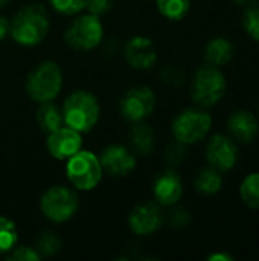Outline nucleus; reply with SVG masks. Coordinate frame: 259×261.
I'll use <instances>...</instances> for the list:
<instances>
[{
    "label": "nucleus",
    "mask_w": 259,
    "mask_h": 261,
    "mask_svg": "<svg viewBox=\"0 0 259 261\" xmlns=\"http://www.w3.org/2000/svg\"><path fill=\"white\" fill-rule=\"evenodd\" d=\"M50 28L49 15L44 6L32 3L23 6L9 23V34L15 43L31 47L40 44Z\"/></svg>",
    "instance_id": "1"
},
{
    "label": "nucleus",
    "mask_w": 259,
    "mask_h": 261,
    "mask_svg": "<svg viewBox=\"0 0 259 261\" xmlns=\"http://www.w3.org/2000/svg\"><path fill=\"white\" fill-rule=\"evenodd\" d=\"M101 116L98 98L87 90H75L70 93L63 106L64 124L79 133L90 132Z\"/></svg>",
    "instance_id": "2"
},
{
    "label": "nucleus",
    "mask_w": 259,
    "mask_h": 261,
    "mask_svg": "<svg viewBox=\"0 0 259 261\" xmlns=\"http://www.w3.org/2000/svg\"><path fill=\"white\" fill-rule=\"evenodd\" d=\"M227 83L224 73L215 66H205L198 69L191 81V96L202 109L217 106L226 95Z\"/></svg>",
    "instance_id": "3"
},
{
    "label": "nucleus",
    "mask_w": 259,
    "mask_h": 261,
    "mask_svg": "<svg viewBox=\"0 0 259 261\" xmlns=\"http://www.w3.org/2000/svg\"><path fill=\"white\" fill-rule=\"evenodd\" d=\"M63 87V72L53 61H43L35 66L26 78V92L37 102L53 101Z\"/></svg>",
    "instance_id": "4"
},
{
    "label": "nucleus",
    "mask_w": 259,
    "mask_h": 261,
    "mask_svg": "<svg viewBox=\"0 0 259 261\" xmlns=\"http://www.w3.org/2000/svg\"><path fill=\"white\" fill-rule=\"evenodd\" d=\"M211 128L212 116L202 107L183 110L176 116L171 125L176 141L183 145H192L203 141L209 135Z\"/></svg>",
    "instance_id": "5"
},
{
    "label": "nucleus",
    "mask_w": 259,
    "mask_h": 261,
    "mask_svg": "<svg viewBox=\"0 0 259 261\" xmlns=\"http://www.w3.org/2000/svg\"><path fill=\"white\" fill-rule=\"evenodd\" d=\"M66 174L76 190L90 191L96 188V185L102 179V167L99 158L92 151L79 150L72 158H69Z\"/></svg>",
    "instance_id": "6"
},
{
    "label": "nucleus",
    "mask_w": 259,
    "mask_h": 261,
    "mask_svg": "<svg viewBox=\"0 0 259 261\" xmlns=\"http://www.w3.org/2000/svg\"><path fill=\"white\" fill-rule=\"evenodd\" d=\"M104 29L98 15L84 14L76 17L66 29L64 40L75 50H92L102 41Z\"/></svg>",
    "instance_id": "7"
},
{
    "label": "nucleus",
    "mask_w": 259,
    "mask_h": 261,
    "mask_svg": "<svg viewBox=\"0 0 259 261\" xmlns=\"http://www.w3.org/2000/svg\"><path fill=\"white\" fill-rule=\"evenodd\" d=\"M79 200L78 194L67 187H52L49 188L40 200L41 213L46 219L55 223L67 222L78 211Z\"/></svg>",
    "instance_id": "8"
},
{
    "label": "nucleus",
    "mask_w": 259,
    "mask_h": 261,
    "mask_svg": "<svg viewBox=\"0 0 259 261\" xmlns=\"http://www.w3.org/2000/svg\"><path fill=\"white\" fill-rule=\"evenodd\" d=\"M156 107V95L150 87H133L121 99V115L130 122H142Z\"/></svg>",
    "instance_id": "9"
},
{
    "label": "nucleus",
    "mask_w": 259,
    "mask_h": 261,
    "mask_svg": "<svg viewBox=\"0 0 259 261\" xmlns=\"http://www.w3.org/2000/svg\"><path fill=\"white\" fill-rule=\"evenodd\" d=\"M206 161L220 173L234 170L238 162L237 141L221 133L214 135L206 145Z\"/></svg>",
    "instance_id": "10"
},
{
    "label": "nucleus",
    "mask_w": 259,
    "mask_h": 261,
    "mask_svg": "<svg viewBox=\"0 0 259 261\" xmlns=\"http://www.w3.org/2000/svg\"><path fill=\"white\" fill-rule=\"evenodd\" d=\"M47 151L58 161H66L78 153L82 147L81 133L70 127H60L58 130L47 135L46 141Z\"/></svg>",
    "instance_id": "11"
},
{
    "label": "nucleus",
    "mask_w": 259,
    "mask_h": 261,
    "mask_svg": "<svg viewBox=\"0 0 259 261\" xmlns=\"http://www.w3.org/2000/svg\"><path fill=\"white\" fill-rule=\"evenodd\" d=\"M102 171L114 177H124L136 168L134 154L124 145H108L99 158Z\"/></svg>",
    "instance_id": "12"
},
{
    "label": "nucleus",
    "mask_w": 259,
    "mask_h": 261,
    "mask_svg": "<svg viewBox=\"0 0 259 261\" xmlns=\"http://www.w3.org/2000/svg\"><path fill=\"white\" fill-rule=\"evenodd\" d=\"M125 60L133 69L147 70L157 63V50L148 37L136 35L130 38L124 47Z\"/></svg>",
    "instance_id": "13"
},
{
    "label": "nucleus",
    "mask_w": 259,
    "mask_h": 261,
    "mask_svg": "<svg viewBox=\"0 0 259 261\" xmlns=\"http://www.w3.org/2000/svg\"><path fill=\"white\" fill-rule=\"evenodd\" d=\"M130 228L137 236H150L159 231L163 225V214L154 203L136 206L130 214Z\"/></svg>",
    "instance_id": "14"
},
{
    "label": "nucleus",
    "mask_w": 259,
    "mask_h": 261,
    "mask_svg": "<svg viewBox=\"0 0 259 261\" xmlns=\"http://www.w3.org/2000/svg\"><path fill=\"white\" fill-rule=\"evenodd\" d=\"M227 128L231 138L240 144H250L259 135V121L256 116L246 109H240L231 113L227 119Z\"/></svg>",
    "instance_id": "15"
},
{
    "label": "nucleus",
    "mask_w": 259,
    "mask_h": 261,
    "mask_svg": "<svg viewBox=\"0 0 259 261\" xmlns=\"http://www.w3.org/2000/svg\"><path fill=\"white\" fill-rule=\"evenodd\" d=\"M153 193L157 203L163 206L176 205L183 196V184L180 176L172 170L163 171L156 177L153 185Z\"/></svg>",
    "instance_id": "16"
},
{
    "label": "nucleus",
    "mask_w": 259,
    "mask_h": 261,
    "mask_svg": "<svg viewBox=\"0 0 259 261\" xmlns=\"http://www.w3.org/2000/svg\"><path fill=\"white\" fill-rule=\"evenodd\" d=\"M234 44L229 38L224 37H215L209 40V43L205 47V60L209 66H224L227 64L234 57Z\"/></svg>",
    "instance_id": "17"
},
{
    "label": "nucleus",
    "mask_w": 259,
    "mask_h": 261,
    "mask_svg": "<svg viewBox=\"0 0 259 261\" xmlns=\"http://www.w3.org/2000/svg\"><path fill=\"white\" fill-rule=\"evenodd\" d=\"M37 122H38L40 128L49 135V133L58 130L60 127H63V124H64L63 112L52 101L41 102V106L37 110Z\"/></svg>",
    "instance_id": "18"
},
{
    "label": "nucleus",
    "mask_w": 259,
    "mask_h": 261,
    "mask_svg": "<svg viewBox=\"0 0 259 261\" xmlns=\"http://www.w3.org/2000/svg\"><path fill=\"white\" fill-rule=\"evenodd\" d=\"M130 142L139 154H150L156 147V135L150 125L136 122L130 132Z\"/></svg>",
    "instance_id": "19"
},
{
    "label": "nucleus",
    "mask_w": 259,
    "mask_h": 261,
    "mask_svg": "<svg viewBox=\"0 0 259 261\" xmlns=\"http://www.w3.org/2000/svg\"><path fill=\"white\" fill-rule=\"evenodd\" d=\"M223 187V176L218 170L209 167L198 173L195 179V190L205 196H214L220 193Z\"/></svg>",
    "instance_id": "20"
},
{
    "label": "nucleus",
    "mask_w": 259,
    "mask_h": 261,
    "mask_svg": "<svg viewBox=\"0 0 259 261\" xmlns=\"http://www.w3.org/2000/svg\"><path fill=\"white\" fill-rule=\"evenodd\" d=\"M159 12L172 21L185 18L191 9V0H156Z\"/></svg>",
    "instance_id": "21"
},
{
    "label": "nucleus",
    "mask_w": 259,
    "mask_h": 261,
    "mask_svg": "<svg viewBox=\"0 0 259 261\" xmlns=\"http://www.w3.org/2000/svg\"><path fill=\"white\" fill-rule=\"evenodd\" d=\"M241 200L252 210H259V171L247 174L240 185Z\"/></svg>",
    "instance_id": "22"
},
{
    "label": "nucleus",
    "mask_w": 259,
    "mask_h": 261,
    "mask_svg": "<svg viewBox=\"0 0 259 261\" xmlns=\"http://www.w3.org/2000/svg\"><path fill=\"white\" fill-rule=\"evenodd\" d=\"M17 228L8 217H0V254H8L17 245Z\"/></svg>",
    "instance_id": "23"
},
{
    "label": "nucleus",
    "mask_w": 259,
    "mask_h": 261,
    "mask_svg": "<svg viewBox=\"0 0 259 261\" xmlns=\"http://www.w3.org/2000/svg\"><path fill=\"white\" fill-rule=\"evenodd\" d=\"M61 248V240L53 232H43L35 242V249L40 257H53Z\"/></svg>",
    "instance_id": "24"
},
{
    "label": "nucleus",
    "mask_w": 259,
    "mask_h": 261,
    "mask_svg": "<svg viewBox=\"0 0 259 261\" xmlns=\"http://www.w3.org/2000/svg\"><path fill=\"white\" fill-rule=\"evenodd\" d=\"M243 26H244L246 34L252 40L259 41V3L256 2L249 3L247 9L244 11Z\"/></svg>",
    "instance_id": "25"
},
{
    "label": "nucleus",
    "mask_w": 259,
    "mask_h": 261,
    "mask_svg": "<svg viewBox=\"0 0 259 261\" xmlns=\"http://www.w3.org/2000/svg\"><path fill=\"white\" fill-rule=\"evenodd\" d=\"M52 8L64 15H75L84 9L85 0H49Z\"/></svg>",
    "instance_id": "26"
},
{
    "label": "nucleus",
    "mask_w": 259,
    "mask_h": 261,
    "mask_svg": "<svg viewBox=\"0 0 259 261\" xmlns=\"http://www.w3.org/2000/svg\"><path fill=\"white\" fill-rule=\"evenodd\" d=\"M9 260L17 261H38L41 257L37 252L35 248H29V246H21V248H14L9 251L8 254Z\"/></svg>",
    "instance_id": "27"
},
{
    "label": "nucleus",
    "mask_w": 259,
    "mask_h": 261,
    "mask_svg": "<svg viewBox=\"0 0 259 261\" xmlns=\"http://www.w3.org/2000/svg\"><path fill=\"white\" fill-rule=\"evenodd\" d=\"M189 222H191V214L185 208H176L169 214V225L172 228H177V229L186 228L189 225Z\"/></svg>",
    "instance_id": "28"
},
{
    "label": "nucleus",
    "mask_w": 259,
    "mask_h": 261,
    "mask_svg": "<svg viewBox=\"0 0 259 261\" xmlns=\"http://www.w3.org/2000/svg\"><path fill=\"white\" fill-rule=\"evenodd\" d=\"M113 6V0H85V9L89 11V14L93 15H102L107 14Z\"/></svg>",
    "instance_id": "29"
},
{
    "label": "nucleus",
    "mask_w": 259,
    "mask_h": 261,
    "mask_svg": "<svg viewBox=\"0 0 259 261\" xmlns=\"http://www.w3.org/2000/svg\"><path fill=\"white\" fill-rule=\"evenodd\" d=\"M162 76H163V80H165L166 83L174 84V86H180V84L183 83V75H182V72L177 70L176 67H171V66H168V67H165V69L162 70Z\"/></svg>",
    "instance_id": "30"
},
{
    "label": "nucleus",
    "mask_w": 259,
    "mask_h": 261,
    "mask_svg": "<svg viewBox=\"0 0 259 261\" xmlns=\"http://www.w3.org/2000/svg\"><path fill=\"white\" fill-rule=\"evenodd\" d=\"M183 156H185V148H183V144H180V142L171 145L166 151V159L171 164H179Z\"/></svg>",
    "instance_id": "31"
},
{
    "label": "nucleus",
    "mask_w": 259,
    "mask_h": 261,
    "mask_svg": "<svg viewBox=\"0 0 259 261\" xmlns=\"http://www.w3.org/2000/svg\"><path fill=\"white\" fill-rule=\"evenodd\" d=\"M8 32H9V21L3 15H0V40H3Z\"/></svg>",
    "instance_id": "32"
},
{
    "label": "nucleus",
    "mask_w": 259,
    "mask_h": 261,
    "mask_svg": "<svg viewBox=\"0 0 259 261\" xmlns=\"http://www.w3.org/2000/svg\"><path fill=\"white\" fill-rule=\"evenodd\" d=\"M209 261H232L234 257H231L229 254H223V252H217V254H212L208 257Z\"/></svg>",
    "instance_id": "33"
},
{
    "label": "nucleus",
    "mask_w": 259,
    "mask_h": 261,
    "mask_svg": "<svg viewBox=\"0 0 259 261\" xmlns=\"http://www.w3.org/2000/svg\"><path fill=\"white\" fill-rule=\"evenodd\" d=\"M234 3H238V5H249V3H252V2H255V0H232Z\"/></svg>",
    "instance_id": "34"
},
{
    "label": "nucleus",
    "mask_w": 259,
    "mask_h": 261,
    "mask_svg": "<svg viewBox=\"0 0 259 261\" xmlns=\"http://www.w3.org/2000/svg\"><path fill=\"white\" fill-rule=\"evenodd\" d=\"M9 2H11V0H0V8H2V6H5V5H8Z\"/></svg>",
    "instance_id": "35"
}]
</instances>
